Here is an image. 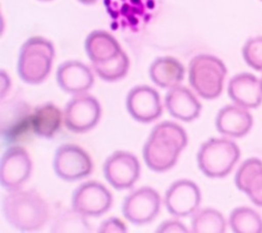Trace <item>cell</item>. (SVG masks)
Here are the masks:
<instances>
[{"mask_svg":"<svg viewBox=\"0 0 262 233\" xmlns=\"http://www.w3.org/2000/svg\"><path fill=\"white\" fill-rule=\"evenodd\" d=\"M188 142L182 126L175 122L164 121L157 124L142 150L146 166L156 172L171 169Z\"/></svg>","mask_w":262,"mask_h":233,"instance_id":"1","label":"cell"},{"mask_svg":"<svg viewBox=\"0 0 262 233\" xmlns=\"http://www.w3.org/2000/svg\"><path fill=\"white\" fill-rule=\"evenodd\" d=\"M2 210L6 222L21 232L40 230L49 216L47 202L33 189L8 191L2 200Z\"/></svg>","mask_w":262,"mask_h":233,"instance_id":"2","label":"cell"},{"mask_svg":"<svg viewBox=\"0 0 262 233\" xmlns=\"http://www.w3.org/2000/svg\"><path fill=\"white\" fill-rule=\"evenodd\" d=\"M54 59L53 44L40 36H34L21 45L17 73L20 79L29 84H39L49 75Z\"/></svg>","mask_w":262,"mask_h":233,"instance_id":"3","label":"cell"},{"mask_svg":"<svg viewBox=\"0 0 262 233\" xmlns=\"http://www.w3.org/2000/svg\"><path fill=\"white\" fill-rule=\"evenodd\" d=\"M239 156V148L234 142L224 138H212L201 146L196 162L206 177L221 179L232 170Z\"/></svg>","mask_w":262,"mask_h":233,"instance_id":"4","label":"cell"},{"mask_svg":"<svg viewBox=\"0 0 262 233\" xmlns=\"http://www.w3.org/2000/svg\"><path fill=\"white\" fill-rule=\"evenodd\" d=\"M227 70L224 63L211 54L193 56L188 67V80L196 93L206 100L218 98Z\"/></svg>","mask_w":262,"mask_h":233,"instance_id":"5","label":"cell"},{"mask_svg":"<svg viewBox=\"0 0 262 233\" xmlns=\"http://www.w3.org/2000/svg\"><path fill=\"white\" fill-rule=\"evenodd\" d=\"M104 6L113 25L137 32L150 20L156 3L155 0H104Z\"/></svg>","mask_w":262,"mask_h":233,"instance_id":"6","label":"cell"},{"mask_svg":"<svg viewBox=\"0 0 262 233\" xmlns=\"http://www.w3.org/2000/svg\"><path fill=\"white\" fill-rule=\"evenodd\" d=\"M53 169L59 179L74 182L88 177L92 172L93 163L89 154L81 147L63 144L55 151Z\"/></svg>","mask_w":262,"mask_h":233,"instance_id":"7","label":"cell"},{"mask_svg":"<svg viewBox=\"0 0 262 233\" xmlns=\"http://www.w3.org/2000/svg\"><path fill=\"white\" fill-rule=\"evenodd\" d=\"M101 116L99 102L92 95L76 94L69 101L63 112L66 127L75 133H83L94 128Z\"/></svg>","mask_w":262,"mask_h":233,"instance_id":"8","label":"cell"},{"mask_svg":"<svg viewBox=\"0 0 262 233\" xmlns=\"http://www.w3.org/2000/svg\"><path fill=\"white\" fill-rule=\"evenodd\" d=\"M31 172L32 160L27 150L18 145L9 146L1 158L0 183L3 189L7 191L20 189Z\"/></svg>","mask_w":262,"mask_h":233,"instance_id":"9","label":"cell"},{"mask_svg":"<svg viewBox=\"0 0 262 233\" xmlns=\"http://www.w3.org/2000/svg\"><path fill=\"white\" fill-rule=\"evenodd\" d=\"M113 196L108 189L96 181L80 185L73 193L72 208L85 217H99L112 206Z\"/></svg>","mask_w":262,"mask_h":233,"instance_id":"10","label":"cell"},{"mask_svg":"<svg viewBox=\"0 0 262 233\" xmlns=\"http://www.w3.org/2000/svg\"><path fill=\"white\" fill-rule=\"evenodd\" d=\"M103 176L115 189H129L139 179L140 163L132 153L116 151L104 161Z\"/></svg>","mask_w":262,"mask_h":233,"instance_id":"11","label":"cell"},{"mask_svg":"<svg viewBox=\"0 0 262 233\" xmlns=\"http://www.w3.org/2000/svg\"><path fill=\"white\" fill-rule=\"evenodd\" d=\"M161 196L150 187H142L125 197L122 204L123 216L134 225L150 223L159 213Z\"/></svg>","mask_w":262,"mask_h":233,"instance_id":"12","label":"cell"},{"mask_svg":"<svg viewBox=\"0 0 262 233\" xmlns=\"http://www.w3.org/2000/svg\"><path fill=\"white\" fill-rule=\"evenodd\" d=\"M199 186L189 180L172 183L165 194V205L169 213L175 217H187L194 213L201 203Z\"/></svg>","mask_w":262,"mask_h":233,"instance_id":"13","label":"cell"},{"mask_svg":"<svg viewBox=\"0 0 262 233\" xmlns=\"http://www.w3.org/2000/svg\"><path fill=\"white\" fill-rule=\"evenodd\" d=\"M126 108L130 116L141 123L152 122L163 112L158 91L147 85H137L129 90Z\"/></svg>","mask_w":262,"mask_h":233,"instance_id":"14","label":"cell"},{"mask_svg":"<svg viewBox=\"0 0 262 233\" xmlns=\"http://www.w3.org/2000/svg\"><path fill=\"white\" fill-rule=\"evenodd\" d=\"M56 82L61 90L71 94H81L94 83V76L88 66L79 61H68L59 65Z\"/></svg>","mask_w":262,"mask_h":233,"instance_id":"15","label":"cell"},{"mask_svg":"<svg viewBox=\"0 0 262 233\" xmlns=\"http://www.w3.org/2000/svg\"><path fill=\"white\" fill-rule=\"evenodd\" d=\"M217 130L226 137L242 138L253 125V117L247 108L238 105H226L219 110L216 116Z\"/></svg>","mask_w":262,"mask_h":233,"instance_id":"16","label":"cell"},{"mask_svg":"<svg viewBox=\"0 0 262 233\" xmlns=\"http://www.w3.org/2000/svg\"><path fill=\"white\" fill-rule=\"evenodd\" d=\"M230 100L245 108H257L262 103L261 81L250 73H241L233 76L228 83Z\"/></svg>","mask_w":262,"mask_h":233,"instance_id":"17","label":"cell"},{"mask_svg":"<svg viewBox=\"0 0 262 233\" xmlns=\"http://www.w3.org/2000/svg\"><path fill=\"white\" fill-rule=\"evenodd\" d=\"M165 105L171 116L184 122L196 119L202 110V105L195 95L188 88L180 85L169 89L165 96Z\"/></svg>","mask_w":262,"mask_h":233,"instance_id":"18","label":"cell"},{"mask_svg":"<svg viewBox=\"0 0 262 233\" xmlns=\"http://www.w3.org/2000/svg\"><path fill=\"white\" fill-rule=\"evenodd\" d=\"M234 182L237 189L245 192L254 204L262 207V160H245L235 173Z\"/></svg>","mask_w":262,"mask_h":233,"instance_id":"19","label":"cell"},{"mask_svg":"<svg viewBox=\"0 0 262 233\" xmlns=\"http://www.w3.org/2000/svg\"><path fill=\"white\" fill-rule=\"evenodd\" d=\"M85 50L92 64H101L118 56L122 49L116 38L105 31H93L85 40Z\"/></svg>","mask_w":262,"mask_h":233,"instance_id":"20","label":"cell"},{"mask_svg":"<svg viewBox=\"0 0 262 233\" xmlns=\"http://www.w3.org/2000/svg\"><path fill=\"white\" fill-rule=\"evenodd\" d=\"M12 114L8 116L7 121L2 120V138L8 144L24 141L33 131L32 114L30 108L21 103L11 108Z\"/></svg>","mask_w":262,"mask_h":233,"instance_id":"21","label":"cell"},{"mask_svg":"<svg viewBox=\"0 0 262 233\" xmlns=\"http://www.w3.org/2000/svg\"><path fill=\"white\" fill-rule=\"evenodd\" d=\"M183 65L172 56L156 59L149 67L151 81L162 88H173L180 84L184 77Z\"/></svg>","mask_w":262,"mask_h":233,"instance_id":"22","label":"cell"},{"mask_svg":"<svg viewBox=\"0 0 262 233\" xmlns=\"http://www.w3.org/2000/svg\"><path fill=\"white\" fill-rule=\"evenodd\" d=\"M61 120L62 114L54 104L38 106L32 114L33 132L40 138L51 139L58 131Z\"/></svg>","mask_w":262,"mask_h":233,"instance_id":"23","label":"cell"},{"mask_svg":"<svg viewBox=\"0 0 262 233\" xmlns=\"http://www.w3.org/2000/svg\"><path fill=\"white\" fill-rule=\"evenodd\" d=\"M226 223L220 211L214 208H203L195 211L191 219L193 233H223Z\"/></svg>","mask_w":262,"mask_h":233,"instance_id":"24","label":"cell"},{"mask_svg":"<svg viewBox=\"0 0 262 233\" xmlns=\"http://www.w3.org/2000/svg\"><path fill=\"white\" fill-rule=\"evenodd\" d=\"M229 225L235 233H262V219L252 208L241 206L229 216Z\"/></svg>","mask_w":262,"mask_h":233,"instance_id":"25","label":"cell"},{"mask_svg":"<svg viewBox=\"0 0 262 233\" xmlns=\"http://www.w3.org/2000/svg\"><path fill=\"white\" fill-rule=\"evenodd\" d=\"M92 67L99 78L107 82H114L126 76L130 62L128 55L122 50L115 59L101 64H92Z\"/></svg>","mask_w":262,"mask_h":233,"instance_id":"26","label":"cell"},{"mask_svg":"<svg viewBox=\"0 0 262 233\" xmlns=\"http://www.w3.org/2000/svg\"><path fill=\"white\" fill-rule=\"evenodd\" d=\"M53 231H89V225L85 220V216L80 215L72 208V212L64 213L59 220H56V224L53 226Z\"/></svg>","mask_w":262,"mask_h":233,"instance_id":"27","label":"cell"},{"mask_svg":"<svg viewBox=\"0 0 262 233\" xmlns=\"http://www.w3.org/2000/svg\"><path fill=\"white\" fill-rule=\"evenodd\" d=\"M245 62L254 70L262 71V36L249 39L243 47Z\"/></svg>","mask_w":262,"mask_h":233,"instance_id":"28","label":"cell"},{"mask_svg":"<svg viewBox=\"0 0 262 233\" xmlns=\"http://www.w3.org/2000/svg\"><path fill=\"white\" fill-rule=\"evenodd\" d=\"M97 232L99 233H125L127 232V227L123 221L119 218H110L103 221L99 227Z\"/></svg>","mask_w":262,"mask_h":233,"instance_id":"29","label":"cell"},{"mask_svg":"<svg viewBox=\"0 0 262 233\" xmlns=\"http://www.w3.org/2000/svg\"><path fill=\"white\" fill-rule=\"evenodd\" d=\"M157 233H187V228L177 220H167L160 224L156 230Z\"/></svg>","mask_w":262,"mask_h":233,"instance_id":"30","label":"cell"},{"mask_svg":"<svg viewBox=\"0 0 262 233\" xmlns=\"http://www.w3.org/2000/svg\"><path fill=\"white\" fill-rule=\"evenodd\" d=\"M10 86V80L5 71H1V98L5 96V93L8 91Z\"/></svg>","mask_w":262,"mask_h":233,"instance_id":"31","label":"cell"},{"mask_svg":"<svg viewBox=\"0 0 262 233\" xmlns=\"http://www.w3.org/2000/svg\"><path fill=\"white\" fill-rule=\"evenodd\" d=\"M78 1L81 2V3H83V4H87V5L93 4V3L96 2V0H78Z\"/></svg>","mask_w":262,"mask_h":233,"instance_id":"32","label":"cell"},{"mask_svg":"<svg viewBox=\"0 0 262 233\" xmlns=\"http://www.w3.org/2000/svg\"><path fill=\"white\" fill-rule=\"evenodd\" d=\"M40 1H50V0H40Z\"/></svg>","mask_w":262,"mask_h":233,"instance_id":"33","label":"cell"},{"mask_svg":"<svg viewBox=\"0 0 262 233\" xmlns=\"http://www.w3.org/2000/svg\"><path fill=\"white\" fill-rule=\"evenodd\" d=\"M261 87H262V79H261Z\"/></svg>","mask_w":262,"mask_h":233,"instance_id":"34","label":"cell"},{"mask_svg":"<svg viewBox=\"0 0 262 233\" xmlns=\"http://www.w3.org/2000/svg\"><path fill=\"white\" fill-rule=\"evenodd\" d=\"M261 1H262V0H261Z\"/></svg>","mask_w":262,"mask_h":233,"instance_id":"35","label":"cell"}]
</instances>
